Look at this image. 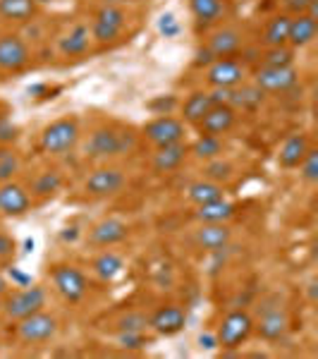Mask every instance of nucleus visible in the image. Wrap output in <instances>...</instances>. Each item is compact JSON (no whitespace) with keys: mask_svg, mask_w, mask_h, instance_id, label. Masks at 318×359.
I'll return each mask as SVG.
<instances>
[{"mask_svg":"<svg viewBox=\"0 0 318 359\" xmlns=\"http://www.w3.org/2000/svg\"><path fill=\"white\" fill-rule=\"evenodd\" d=\"M39 5L34 0H0V17L10 22H27L36 15Z\"/></svg>","mask_w":318,"mask_h":359,"instance_id":"obj_31","label":"nucleus"},{"mask_svg":"<svg viewBox=\"0 0 318 359\" xmlns=\"http://www.w3.org/2000/svg\"><path fill=\"white\" fill-rule=\"evenodd\" d=\"M62 187V175L57 170H46L32 182V194L34 196H50Z\"/></svg>","mask_w":318,"mask_h":359,"instance_id":"obj_35","label":"nucleus"},{"mask_svg":"<svg viewBox=\"0 0 318 359\" xmlns=\"http://www.w3.org/2000/svg\"><path fill=\"white\" fill-rule=\"evenodd\" d=\"M251 333H254L251 314H249V311L235 309V311H230V314L223 318L216 338H218V345H221L223 350H235V347H240Z\"/></svg>","mask_w":318,"mask_h":359,"instance_id":"obj_7","label":"nucleus"},{"mask_svg":"<svg viewBox=\"0 0 318 359\" xmlns=\"http://www.w3.org/2000/svg\"><path fill=\"white\" fill-rule=\"evenodd\" d=\"M206 82L211 89H235L247 82V65L237 57H216L206 67Z\"/></svg>","mask_w":318,"mask_h":359,"instance_id":"obj_6","label":"nucleus"},{"mask_svg":"<svg viewBox=\"0 0 318 359\" xmlns=\"http://www.w3.org/2000/svg\"><path fill=\"white\" fill-rule=\"evenodd\" d=\"M57 333V318L48 311H34L17 321V338L25 345H43Z\"/></svg>","mask_w":318,"mask_h":359,"instance_id":"obj_4","label":"nucleus"},{"mask_svg":"<svg viewBox=\"0 0 318 359\" xmlns=\"http://www.w3.org/2000/svg\"><path fill=\"white\" fill-rule=\"evenodd\" d=\"M118 345L123 350H139V347L146 345V338H144V331H120Z\"/></svg>","mask_w":318,"mask_h":359,"instance_id":"obj_39","label":"nucleus"},{"mask_svg":"<svg viewBox=\"0 0 318 359\" xmlns=\"http://www.w3.org/2000/svg\"><path fill=\"white\" fill-rule=\"evenodd\" d=\"M189 156V147L184 142L180 144H167V147H158L151 158V165L155 172H172L177 170Z\"/></svg>","mask_w":318,"mask_h":359,"instance_id":"obj_21","label":"nucleus"},{"mask_svg":"<svg viewBox=\"0 0 318 359\" xmlns=\"http://www.w3.org/2000/svg\"><path fill=\"white\" fill-rule=\"evenodd\" d=\"M199 343H201V347H208V350H211V347H218V338L216 335H206V338L201 335Z\"/></svg>","mask_w":318,"mask_h":359,"instance_id":"obj_46","label":"nucleus"},{"mask_svg":"<svg viewBox=\"0 0 318 359\" xmlns=\"http://www.w3.org/2000/svg\"><path fill=\"white\" fill-rule=\"evenodd\" d=\"M29 208H32V194L22 184L13 182V180L0 184V216L17 218L25 216Z\"/></svg>","mask_w":318,"mask_h":359,"instance_id":"obj_15","label":"nucleus"},{"mask_svg":"<svg viewBox=\"0 0 318 359\" xmlns=\"http://www.w3.org/2000/svg\"><path fill=\"white\" fill-rule=\"evenodd\" d=\"M187 199L192 201L194 206H204L211 204V201L225 199V187L221 182H213V180H196L187 187Z\"/></svg>","mask_w":318,"mask_h":359,"instance_id":"obj_27","label":"nucleus"},{"mask_svg":"<svg viewBox=\"0 0 318 359\" xmlns=\"http://www.w3.org/2000/svg\"><path fill=\"white\" fill-rule=\"evenodd\" d=\"M158 29L165 34V36H175L177 34V29H180V25H177V20H175V15H163L160 17V22H158Z\"/></svg>","mask_w":318,"mask_h":359,"instance_id":"obj_42","label":"nucleus"},{"mask_svg":"<svg viewBox=\"0 0 318 359\" xmlns=\"http://www.w3.org/2000/svg\"><path fill=\"white\" fill-rule=\"evenodd\" d=\"M130 235V228H127L125 221L120 218H106V221L96 223L89 233V242L96 247H103V249H111L115 245H120L123 240H127Z\"/></svg>","mask_w":318,"mask_h":359,"instance_id":"obj_19","label":"nucleus"},{"mask_svg":"<svg viewBox=\"0 0 318 359\" xmlns=\"http://www.w3.org/2000/svg\"><path fill=\"white\" fill-rule=\"evenodd\" d=\"M189 149H192V154L196 156V158L211 161V158H218V156L223 154V139L216 137V135H199Z\"/></svg>","mask_w":318,"mask_h":359,"instance_id":"obj_32","label":"nucleus"},{"mask_svg":"<svg viewBox=\"0 0 318 359\" xmlns=\"http://www.w3.org/2000/svg\"><path fill=\"white\" fill-rule=\"evenodd\" d=\"M89 43H91L89 25H74L65 36L60 39V53L65 57L84 55L86 50H89Z\"/></svg>","mask_w":318,"mask_h":359,"instance_id":"obj_24","label":"nucleus"},{"mask_svg":"<svg viewBox=\"0 0 318 359\" xmlns=\"http://www.w3.org/2000/svg\"><path fill=\"white\" fill-rule=\"evenodd\" d=\"M254 84L263 91V94H287L299 84L297 67H258L254 72Z\"/></svg>","mask_w":318,"mask_h":359,"instance_id":"obj_9","label":"nucleus"},{"mask_svg":"<svg viewBox=\"0 0 318 359\" xmlns=\"http://www.w3.org/2000/svg\"><path fill=\"white\" fill-rule=\"evenodd\" d=\"M46 306V290L39 285H25L22 290H17L13 294H8L3 302V311L8 318L20 321L34 311H41Z\"/></svg>","mask_w":318,"mask_h":359,"instance_id":"obj_8","label":"nucleus"},{"mask_svg":"<svg viewBox=\"0 0 318 359\" xmlns=\"http://www.w3.org/2000/svg\"><path fill=\"white\" fill-rule=\"evenodd\" d=\"M189 10L199 27H213L223 20L225 0H189Z\"/></svg>","mask_w":318,"mask_h":359,"instance_id":"obj_26","label":"nucleus"},{"mask_svg":"<svg viewBox=\"0 0 318 359\" xmlns=\"http://www.w3.org/2000/svg\"><path fill=\"white\" fill-rule=\"evenodd\" d=\"M10 290V285H8V278H5L3 273H0V297H5Z\"/></svg>","mask_w":318,"mask_h":359,"instance_id":"obj_47","label":"nucleus"},{"mask_svg":"<svg viewBox=\"0 0 318 359\" xmlns=\"http://www.w3.org/2000/svg\"><path fill=\"white\" fill-rule=\"evenodd\" d=\"M29 60H32V53L25 39H20L17 34L0 36V69L3 72H20L29 65Z\"/></svg>","mask_w":318,"mask_h":359,"instance_id":"obj_13","label":"nucleus"},{"mask_svg":"<svg viewBox=\"0 0 318 359\" xmlns=\"http://www.w3.org/2000/svg\"><path fill=\"white\" fill-rule=\"evenodd\" d=\"M137 147V135L132 132H118L111 127H101L86 142V156L89 158H115V156L130 154Z\"/></svg>","mask_w":318,"mask_h":359,"instance_id":"obj_1","label":"nucleus"},{"mask_svg":"<svg viewBox=\"0 0 318 359\" xmlns=\"http://www.w3.org/2000/svg\"><path fill=\"white\" fill-rule=\"evenodd\" d=\"M237 123V111L230 103H216V106L208 111L201 123L196 125L199 127L201 135H216V137H223L225 132H230Z\"/></svg>","mask_w":318,"mask_h":359,"instance_id":"obj_17","label":"nucleus"},{"mask_svg":"<svg viewBox=\"0 0 318 359\" xmlns=\"http://www.w3.org/2000/svg\"><path fill=\"white\" fill-rule=\"evenodd\" d=\"M184 135H187L184 123L180 118H172V115H158L151 123L144 125V137H146L155 149L167 147V144H180L184 142Z\"/></svg>","mask_w":318,"mask_h":359,"instance_id":"obj_12","label":"nucleus"},{"mask_svg":"<svg viewBox=\"0 0 318 359\" xmlns=\"http://www.w3.org/2000/svg\"><path fill=\"white\" fill-rule=\"evenodd\" d=\"M318 34V20L306 13L290 17V32H287V46L290 48H306Z\"/></svg>","mask_w":318,"mask_h":359,"instance_id":"obj_20","label":"nucleus"},{"mask_svg":"<svg viewBox=\"0 0 318 359\" xmlns=\"http://www.w3.org/2000/svg\"><path fill=\"white\" fill-rule=\"evenodd\" d=\"M36 5H46V3H50V0H34Z\"/></svg>","mask_w":318,"mask_h":359,"instance_id":"obj_48","label":"nucleus"},{"mask_svg":"<svg viewBox=\"0 0 318 359\" xmlns=\"http://www.w3.org/2000/svg\"><path fill=\"white\" fill-rule=\"evenodd\" d=\"M233 172H235L233 163H230V161H223L221 156L206 161V165H204L206 180H213V182H228V180L233 177Z\"/></svg>","mask_w":318,"mask_h":359,"instance_id":"obj_36","label":"nucleus"},{"mask_svg":"<svg viewBox=\"0 0 318 359\" xmlns=\"http://www.w3.org/2000/svg\"><path fill=\"white\" fill-rule=\"evenodd\" d=\"M230 240H233V230L228 223H201L194 230V245L204 252H221L228 249Z\"/></svg>","mask_w":318,"mask_h":359,"instance_id":"obj_16","label":"nucleus"},{"mask_svg":"<svg viewBox=\"0 0 318 359\" xmlns=\"http://www.w3.org/2000/svg\"><path fill=\"white\" fill-rule=\"evenodd\" d=\"M17 139V127L8 118H0V144H10Z\"/></svg>","mask_w":318,"mask_h":359,"instance_id":"obj_41","label":"nucleus"},{"mask_svg":"<svg viewBox=\"0 0 318 359\" xmlns=\"http://www.w3.org/2000/svg\"><path fill=\"white\" fill-rule=\"evenodd\" d=\"M22 168L20 154L15 151L10 144H0V184L10 182Z\"/></svg>","mask_w":318,"mask_h":359,"instance_id":"obj_33","label":"nucleus"},{"mask_svg":"<svg viewBox=\"0 0 318 359\" xmlns=\"http://www.w3.org/2000/svg\"><path fill=\"white\" fill-rule=\"evenodd\" d=\"M216 60V57L211 55V50L208 48H204V50H199V53H196V65H211V62Z\"/></svg>","mask_w":318,"mask_h":359,"instance_id":"obj_44","label":"nucleus"},{"mask_svg":"<svg viewBox=\"0 0 318 359\" xmlns=\"http://www.w3.org/2000/svg\"><path fill=\"white\" fill-rule=\"evenodd\" d=\"M311 149L309 144V137L302 135V132H297V135H290L282 142L280 151H277V163L282 168H297L302 163V158L306 156V151Z\"/></svg>","mask_w":318,"mask_h":359,"instance_id":"obj_22","label":"nucleus"},{"mask_svg":"<svg viewBox=\"0 0 318 359\" xmlns=\"http://www.w3.org/2000/svg\"><path fill=\"white\" fill-rule=\"evenodd\" d=\"M158 106H160V108H165V111H167V108L175 106V98H172V96H167V98H165V96H160L158 101H153V103H151V108H158Z\"/></svg>","mask_w":318,"mask_h":359,"instance_id":"obj_45","label":"nucleus"},{"mask_svg":"<svg viewBox=\"0 0 318 359\" xmlns=\"http://www.w3.org/2000/svg\"><path fill=\"white\" fill-rule=\"evenodd\" d=\"M187 323V311L180 304H163L148 316V328H153L158 335H177Z\"/></svg>","mask_w":318,"mask_h":359,"instance_id":"obj_14","label":"nucleus"},{"mask_svg":"<svg viewBox=\"0 0 318 359\" xmlns=\"http://www.w3.org/2000/svg\"><path fill=\"white\" fill-rule=\"evenodd\" d=\"M50 280H53L55 290L62 294V299L67 302H82L84 294L89 292V280L77 266L69 264H55L50 269Z\"/></svg>","mask_w":318,"mask_h":359,"instance_id":"obj_5","label":"nucleus"},{"mask_svg":"<svg viewBox=\"0 0 318 359\" xmlns=\"http://www.w3.org/2000/svg\"><path fill=\"white\" fill-rule=\"evenodd\" d=\"M120 331H146L148 328V316H144L141 311H130L127 316L120 318Z\"/></svg>","mask_w":318,"mask_h":359,"instance_id":"obj_38","label":"nucleus"},{"mask_svg":"<svg viewBox=\"0 0 318 359\" xmlns=\"http://www.w3.org/2000/svg\"><path fill=\"white\" fill-rule=\"evenodd\" d=\"M127 175L120 168H96L84 182V192L89 196H98V199H106V196H115L125 189Z\"/></svg>","mask_w":318,"mask_h":359,"instance_id":"obj_11","label":"nucleus"},{"mask_svg":"<svg viewBox=\"0 0 318 359\" xmlns=\"http://www.w3.org/2000/svg\"><path fill=\"white\" fill-rule=\"evenodd\" d=\"M280 3H282V8L287 10L285 15H302L311 5V0H280Z\"/></svg>","mask_w":318,"mask_h":359,"instance_id":"obj_43","label":"nucleus"},{"mask_svg":"<svg viewBox=\"0 0 318 359\" xmlns=\"http://www.w3.org/2000/svg\"><path fill=\"white\" fill-rule=\"evenodd\" d=\"M290 328V316L277 297L263 299L258 306V321H254V331L263 340H280Z\"/></svg>","mask_w":318,"mask_h":359,"instance_id":"obj_3","label":"nucleus"},{"mask_svg":"<svg viewBox=\"0 0 318 359\" xmlns=\"http://www.w3.org/2000/svg\"><path fill=\"white\" fill-rule=\"evenodd\" d=\"M91 269H94V273H96L98 278H101V280L111 283V280H115V278H118L120 273H123L125 262H123V257H120V254H115V252H111V249H106V252L98 254V257L94 259Z\"/></svg>","mask_w":318,"mask_h":359,"instance_id":"obj_30","label":"nucleus"},{"mask_svg":"<svg viewBox=\"0 0 318 359\" xmlns=\"http://www.w3.org/2000/svg\"><path fill=\"white\" fill-rule=\"evenodd\" d=\"M15 252H17V242L8 233H3V230H0V262H8V259H13Z\"/></svg>","mask_w":318,"mask_h":359,"instance_id":"obj_40","label":"nucleus"},{"mask_svg":"<svg viewBox=\"0 0 318 359\" xmlns=\"http://www.w3.org/2000/svg\"><path fill=\"white\" fill-rule=\"evenodd\" d=\"M206 48L211 50L213 57H235L244 48V36L235 27H221L211 34Z\"/></svg>","mask_w":318,"mask_h":359,"instance_id":"obj_18","label":"nucleus"},{"mask_svg":"<svg viewBox=\"0 0 318 359\" xmlns=\"http://www.w3.org/2000/svg\"><path fill=\"white\" fill-rule=\"evenodd\" d=\"M77 142H79V125L74 118L53 120L41 135V149L48 156H65L77 147Z\"/></svg>","mask_w":318,"mask_h":359,"instance_id":"obj_2","label":"nucleus"},{"mask_svg":"<svg viewBox=\"0 0 318 359\" xmlns=\"http://www.w3.org/2000/svg\"><path fill=\"white\" fill-rule=\"evenodd\" d=\"M290 17L292 15H275L268 20L263 34H261V43L265 48H273V46H287V32H290Z\"/></svg>","mask_w":318,"mask_h":359,"instance_id":"obj_28","label":"nucleus"},{"mask_svg":"<svg viewBox=\"0 0 318 359\" xmlns=\"http://www.w3.org/2000/svg\"><path fill=\"white\" fill-rule=\"evenodd\" d=\"M125 13L120 8H115V5H103L101 10L94 15V20H91V41L96 43H113L115 39L123 34L125 29Z\"/></svg>","mask_w":318,"mask_h":359,"instance_id":"obj_10","label":"nucleus"},{"mask_svg":"<svg viewBox=\"0 0 318 359\" xmlns=\"http://www.w3.org/2000/svg\"><path fill=\"white\" fill-rule=\"evenodd\" d=\"M235 216V204L228 199H218L211 204L196 206V218L199 223H228Z\"/></svg>","mask_w":318,"mask_h":359,"instance_id":"obj_29","label":"nucleus"},{"mask_svg":"<svg viewBox=\"0 0 318 359\" xmlns=\"http://www.w3.org/2000/svg\"><path fill=\"white\" fill-rule=\"evenodd\" d=\"M216 106L208 91H194L187 96V101L182 103V123L184 125H199L201 118Z\"/></svg>","mask_w":318,"mask_h":359,"instance_id":"obj_25","label":"nucleus"},{"mask_svg":"<svg viewBox=\"0 0 318 359\" xmlns=\"http://www.w3.org/2000/svg\"><path fill=\"white\" fill-rule=\"evenodd\" d=\"M265 101V94L261 89H258L254 82H244L240 86H235V89H230V106L235 108H242V111H256V108H261Z\"/></svg>","mask_w":318,"mask_h":359,"instance_id":"obj_23","label":"nucleus"},{"mask_svg":"<svg viewBox=\"0 0 318 359\" xmlns=\"http://www.w3.org/2000/svg\"><path fill=\"white\" fill-rule=\"evenodd\" d=\"M299 172H302L304 182H316L318 180V151L316 149H309L306 156L302 158V163L297 165Z\"/></svg>","mask_w":318,"mask_h":359,"instance_id":"obj_37","label":"nucleus"},{"mask_svg":"<svg viewBox=\"0 0 318 359\" xmlns=\"http://www.w3.org/2000/svg\"><path fill=\"white\" fill-rule=\"evenodd\" d=\"M294 65V48L290 46H273L261 53V67H290Z\"/></svg>","mask_w":318,"mask_h":359,"instance_id":"obj_34","label":"nucleus"}]
</instances>
